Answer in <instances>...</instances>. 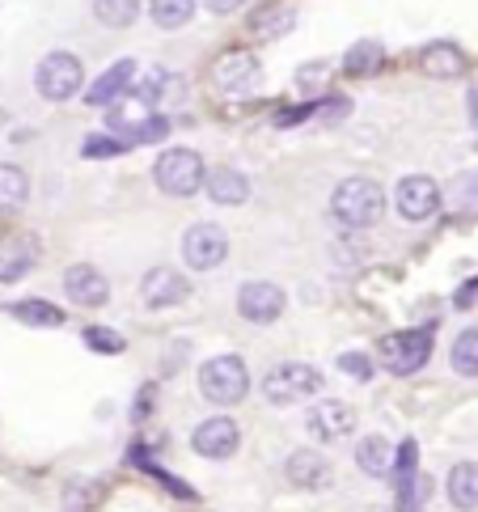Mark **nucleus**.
<instances>
[{"mask_svg": "<svg viewBox=\"0 0 478 512\" xmlns=\"http://www.w3.org/2000/svg\"><path fill=\"white\" fill-rule=\"evenodd\" d=\"M330 212L343 229H369L385 212V191L373 178H343L335 195H330Z\"/></svg>", "mask_w": 478, "mask_h": 512, "instance_id": "1", "label": "nucleus"}, {"mask_svg": "<svg viewBox=\"0 0 478 512\" xmlns=\"http://www.w3.org/2000/svg\"><path fill=\"white\" fill-rule=\"evenodd\" d=\"M250 390V373H246V360L242 356H216L199 369V394L216 407H233L242 402Z\"/></svg>", "mask_w": 478, "mask_h": 512, "instance_id": "2", "label": "nucleus"}, {"mask_svg": "<svg viewBox=\"0 0 478 512\" xmlns=\"http://www.w3.org/2000/svg\"><path fill=\"white\" fill-rule=\"evenodd\" d=\"M153 178H157V187L165 195H174V199H191L199 187H204V157H199L195 149H170V153H161L157 157V166H153Z\"/></svg>", "mask_w": 478, "mask_h": 512, "instance_id": "3", "label": "nucleus"}, {"mask_svg": "<svg viewBox=\"0 0 478 512\" xmlns=\"http://www.w3.org/2000/svg\"><path fill=\"white\" fill-rule=\"evenodd\" d=\"M432 356V331L419 326V331H402V335H385L381 339V364L398 377H411L428 364Z\"/></svg>", "mask_w": 478, "mask_h": 512, "instance_id": "4", "label": "nucleus"}, {"mask_svg": "<svg viewBox=\"0 0 478 512\" xmlns=\"http://www.w3.org/2000/svg\"><path fill=\"white\" fill-rule=\"evenodd\" d=\"M318 386H322L318 369L297 364V360L275 364V369L263 377V394H267V402H275V407H288V402H301L309 394H318Z\"/></svg>", "mask_w": 478, "mask_h": 512, "instance_id": "5", "label": "nucleus"}, {"mask_svg": "<svg viewBox=\"0 0 478 512\" xmlns=\"http://www.w3.org/2000/svg\"><path fill=\"white\" fill-rule=\"evenodd\" d=\"M34 81H39V94L47 102H68L72 94H81L85 68L72 51H51V56L39 64V72H34Z\"/></svg>", "mask_w": 478, "mask_h": 512, "instance_id": "6", "label": "nucleus"}, {"mask_svg": "<svg viewBox=\"0 0 478 512\" xmlns=\"http://www.w3.org/2000/svg\"><path fill=\"white\" fill-rule=\"evenodd\" d=\"M225 254H229V237L220 225L212 221H199L187 229V237H182V259H187L195 271H212L225 263Z\"/></svg>", "mask_w": 478, "mask_h": 512, "instance_id": "7", "label": "nucleus"}, {"mask_svg": "<svg viewBox=\"0 0 478 512\" xmlns=\"http://www.w3.org/2000/svg\"><path fill=\"white\" fill-rule=\"evenodd\" d=\"M394 204H398L402 221H428V216L440 208V187L432 178H424V174H411V178L398 182Z\"/></svg>", "mask_w": 478, "mask_h": 512, "instance_id": "8", "label": "nucleus"}, {"mask_svg": "<svg viewBox=\"0 0 478 512\" xmlns=\"http://www.w3.org/2000/svg\"><path fill=\"white\" fill-rule=\"evenodd\" d=\"M212 81L220 94H250L259 85V60L250 51H225L216 64H212Z\"/></svg>", "mask_w": 478, "mask_h": 512, "instance_id": "9", "label": "nucleus"}, {"mask_svg": "<svg viewBox=\"0 0 478 512\" xmlns=\"http://www.w3.org/2000/svg\"><path fill=\"white\" fill-rule=\"evenodd\" d=\"M237 445H242V432H237V424H233V419H225V415L204 419V424L195 428V436H191V449L199 457H216V462H220V457H233Z\"/></svg>", "mask_w": 478, "mask_h": 512, "instance_id": "10", "label": "nucleus"}, {"mask_svg": "<svg viewBox=\"0 0 478 512\" xmlns=\"http://www.w3.org/2000/svg\"><path fill=\"white\" fill-rule=\"evenodd\" d=\"M237 309L250 322H275L284 314V288L271 280H250L242 292H237Z\"/></svg>", "mask_w": 478, "mask_h": 512, "instance_id": "11", "label": "nucleus"}, {"mask_svg": "<svg viewBox=\"0 0 478 512\" xmlns=\"http://www.w3.org/2000/svg\"><path fill=\"white\" fill-rule=\"evenodd\" d=\"M305 424H309V432H314L318 441H339V436L356 432V411L347 407V402L326 398V402H314V407H309Z\"/></svg>", "mask_w": 478, "mask_h": 512, "instance_id": "12", "label": "nucleus"}, {"mask_svg": "<svg viewBox=\"0 0 478 512\" xmlns=\"http://www.w3.org/2000/svg\"><path fill=\"white\" fill-rule=\"evenodd\" d=\"M144 301H149L153 309H165V305H178V301H187L191 297V284L182 271L174 267H153L149 276H144Z\"/></svg>", "mask_w": 478, "mask_h": 512, "instance_id": "13", "label": "nucleus"}, {"mask_svg": "<svg viewBox=\"0 0 478 512\" xmlns=\"http://www.w3.org/2000/svg\"><path fill=\"white\" fill-rule=\"evenodd\" d=\"M64 292L77 305H85V309H94V305H102L106 297H110V284H106V276L98 267H89V263H77V267H68V276H64Z\"/></svg>", "mask_w": 478, "mask_h": 512, "instance_id": "14", "label": "nucleus"}, {"mask_svg": "<svg viewBox=\"0 0 478 512\" xmlns=\"http://www.w3.org/2000/svg\"><path fill=\"white\" fill-rule=\"evenodd\" d=\"M136 77V60H119V64H110L102 77L94 81V89L85 94L89 106H115L123 94H127V85H132Z\"/></svg>", "mask_w": 478, "mask_h": 512, "instance_id": "15", "label": "nucleus"}, {"mask_svg": "<svg viewBox=\"0 0 478 512\" xmlns=\"http://www.w3.org/2000/svg\"><path fill=\"white\" fill-rule=\"evenodd\" d=\"M419 68H424L432 81H457L466 72V56L453 43H432L419 51Z\"/></svg>", "mask_w": 478, "mask_h": 512, "instance_id": "16", "label": "nucleus"}, {"mask_svg": "<svg viewBox=\"0 0 478 512\" xmlns=\"http://www.w3.org/2000/svg\"><path fill=\"white\" fill-rule=\"evenodd\" d=\"M288 483H297L305 491H314V487H326L330 483V466H326V457L314 453V449H297L288 457Z\"/></svg>", "mask_w": 478, "mask_h": 512, "instance_id": "17", "label": "nucleus"}, {"mask_svg": "<svg viewBox=\"0 0 478 512\" xmlns=\"http://www.w3.org/2000/svg\"><path fill=\"white\" fill-rule=\"evenodd\" d=\"M394 449H390V441H381V436H369V441H360V449H356V462H360V470L364 474H373V479H390L394 474Z\"/></svg>", "mask_w": 478, "mask_h": 512, "instance_id": "18", "label": "nucleus"}, {"mask_svg": "<svg viewBox=\"0 0 478 512\" xmlns=\"http://www.w3.org/2000/svg\"><path fill=\"white\" fill-rule=\"evenodd\" d=\"M208 195L216 199V204H246L250 182H246V174H237V170H212L208 174Z\"/></svg>", "mask_w": 478, "mask_h": 512, "instance_id": "19", "label": "nucleus"}, {"mask_svg": "<svg viewBox=\"0 0 478 512\" xmlns=\"http://www.w3.org/2000/svg\"><path fill=\"white\" fill-rule=\"evenodd\" d=\"M449 500L457 508H478V462H462L449 470Z\"/></svg>", "mask_w": 478, "mask_h": 512, "instance_id": "20", "label": "nucleus"}, {"mask_svg": "<svg viewBox=\"0 0 478 512\" xmlns=\"http://www.w3.org/2000/svg\"><path fill=\"white\" fill-rule=\"evenodd\" d=\"M292 26H297V9H292V5L263 9V13H254V22H250V30L259 34V39H284Z\"/></svg>", "mask_w": 478, "mask_h": 512, "instance_id": "21", "label": "nucleus"}, {"mask_svg": "<svg viewBox=\"0 0 478 512\" xmlns=\"http://www.w3.org/2000/svg\"><path fill=\"white\" fill-rule=\"evenodd\" d=\"M94 17L110 30H127L140 17V0H94Z\"/></svg>", "mask_w": 478, "mask_h": 512, "instance_id": "22", "label": "nucleus"}, {"mask_svg": "<svg viewBox=\"0 0 478 512\" xmlns=\"http://www.w3.org/2000/svg\"><path fill=\"white\" fill-rule=\"evenodd\" d=\"M381 56H385L381 43H373V39H360V43H356V47L343 56V68L352 72V77H369V72H377V68H381Z\"/></svg>", "mask_w": 478, "mask_h": 512, "instance_id": "23", "label": "nucleus"}, {"mask_svg": "<svg viewBox=\"0 0 478 512\" xmlns=\"http://www.w3.org/2000/svg\"><path fill=\"white\" fill-rule=\"evenodd\" d=\"M30 195V178L17 166H0V208H22Z\"/></svg>", "mask_w": 478, "mask_h": 512, "instance_id": "24", "label": "nucleus"}, {"mask_svg": "<svg viewBox=\"0 0 478 512\" xmlns=\"http://www.w3.org/2000/svg\"><path fill=\"white\" fill-rule=\"evenodd\" d=\"M149 9H153V22L161 30H178L195 17V0H153Z\"/></svg>", "mask_w": 478, "mask_h": 512, "instance_id": "25", "label": "nucleus"}, {"mask_svg": "<svg viewBox=\"0 0 478 512\" xmlns=\"http://www.w3.org/2000/svg\"><path fill=\"white\" fill-rule=\"evenodd\" d=\"M449 360H453V369L462 373V377H478V331H462V335H457Z\"/></svg>", "mask_w": 478, "mask_h": 512, "instance_id": "26", "label": "nucleus"}, {"mask_svg": "<svg viewBox=\"0 0 478 512\" xmlns=\"http://www.w3.org/2000/svg\"><path fill=\"white\" fill-rule=\"evenodd\" d=\"M13 318L17 322H30V326H60L64 322L60 309L47 305V301H17L13 305Z\"/></svg>", "mask_w": 478, "mask_h": 512, "instance_id": "27", "label": "nucleus"}, {"mask_svg": "<svg viewBox=\"0 0 478 512\" xmlns=\"http://www.w3.org/2000/svg\"><path fill=\"white\" fill-rule=\"evenodd\" d=\"M140 98L144 102H165V98H182V77H170V72H153V77L149 81H144V89H140Z\"/></svg>", "mask_w": 478, "mask_h": 512, "instance_id": "28", "label": "nucleus"}, {"mask_svg": "<svg viewBox=\"0 0 478 512\" xmlns=\"http://www.w3.org/2000/svg\"><path fill=\"white\" fill-rule=\"evenodd\" d=\"M165 136H170V119H161V115H144L136 127L123 132L127 144H153V140H165Z\"/></svg>", "mask_w": 478, "mask_h": 512, "instance_id": "29", "label": "nucleus"}, {"mask_svg": "<svg viewBox=\"0 0 478 512\" xmlns=\"http://www.w3.org/2000/svg\"><path fill=\"white\" fill-rule=\"evenodd\" d=\"M449 204H457V208H470V204H478V170H466V174H457L453 182H449Z\"/></svg>", "mask_w": 478, "mask_h": 512, "instance_id": "30", "label": "nucleus"}, {"mask_svg": "<svg viewBox=\"0 0 478 512\" xmlns=\"http://www.w3.org/2000/svg\"><path fill=\"white\" fill-rule=\"evenodd\" d=\"M144 115H149V111H144V98H132V102H123V106H115V111H110V127H115V132L123 136L127 127H136Z\"/></svg>", "mask_w": 478, "mask_h": 512, "instance_id": "31", "label": "nucleus"}, {"mask_svg": "<svg viewBox=\"0 0 478 512\" xmlns=\"http://www.w3.org/2000/svg\"><path fill=\"white\" fill-rule=\"evenodd\" d=\"M428 491H432V483L419 479V474H411L407 483H398V504H402V508H419V504L428 500Z\"/></svg>", "mask_w": 478, "mask_h": 512, "instance_id": "32", "label": "nucleus"}, {"mask_svg": "<svg viewBox=\"0 0 478 512\" xmlns=\"http://www.w3.org/2000/svg\"><path fill=\"white\" fill-rule=\"evenodd\" d=\"M415 462H419L415 441H402V445H398V457H394V474H398V483H407V479H411V474H415Z\"/></svg>", "mask_w": 478, "mask_h": 512, "instance_id": "33", "label": "nucleus"}, {"mask_svg": "<svg viewBox=\"0 0 478 512\" xmlns=\"http://www.w3.org/2000/svg\"><path fill=\"white\" fill-rule=\"evenodd\" d=\"M339 369L352 377V381H369L373 377V364H369V356H360V352H347V356H339Z\"/></svg>", "mask_w": 478, "mask_h": 512, "instance_id": "34", "label": "nucleus"}, {"mask_svg": "<svg viewBox=\"0 0 478 512\" xmlns=\"http://www.w3.org/2000/svg\"><path fill=\"white\" fill-rule=\"evenodd\" d=\"M127 140H110V136H89L85 140V153L89 157H110V153H123Z\"/></svg>", "mask_w": 478, "mask_h": 512, "instance_id": "35", "label": "nucleus"}, {"mask_svg": "<svg viewBox=\"0 0 478 512\" xmlns=\"http://www.w3.org/2000/svg\"><path fill=\"white\" fill-rule=\"evenodd\" d=\"M85 343H89V347H102V352H123V339H119V335H106L102 326H89Z\"/></svg>", "mask_w": 478, "mask_h": 512, "instance_id": "36", "label": "nucleus"}, {"mask_svg": "<svg viewBox=\"0 0 478 512\" xmlns=\"http://www.w3.org/2000/svg\"><path fill=\"white\" fill-rule=\"evenodd\" d=\"M26 267H30V246L22 250V254H13V259H9V267H0V280H17V276H26Z\"/></svg>", "mask_w": 478, "mask_h": 512, "instance_id": "37", "label": "nucleus"}, {"mask_svg": "<svg viewBox=\"0 0 478 512\" xmlns=\"http://www.w3.org/2000/svg\"><path fill=\"white\" fill-rule=\"evenodd\" d=\"M237 5H242V0H208V9H212V13H233Z\"/></svg>", "mask_w": 478, "mask_h": 512, "instance_id": "38", "label": "nucleus"}, {"mask_svg": "<svg viewBox=\"0 0 478 512\" xmlns=\"http://www.w3.org/2000/svg\"><path fill=\"white\" fill-rule=\"evenodd\" d=\"M470 301H478V284H466L462 292H457V305H462V309H466Z\"/></svg>", "mask_w": 478, "mask_h": 512, "instance_id": "39", "label": "nucleus"}, {"mask_svg": "<svg viewBox=\"0 0 478 512\" xmlns=\"http://www.w3.org/2000/svg\"><path fill=\"white\" fill-rule=\"evenodd\" d=\"M470 119H474V127H478V89L470 94Z\"/></svg>", "mask_w": 478, "mask_h": 512, "instance_id": "40", "label": "nucleus"}]
</instances>
